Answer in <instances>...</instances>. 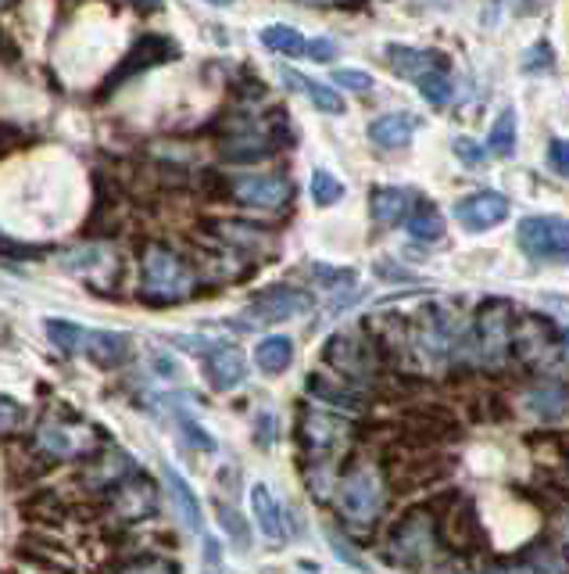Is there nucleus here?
I'll return each mask as SVG.
<instances>
[{
	"mask_svg": "<svg viewBox=\"0 0 569 574\" xmlns=\"http://www.w3.org/2000/svg\"><path fill=\"white\" fill-rule=\"evenodd\" d=\"M552 69H555V51H552V44L537 40V44L523 54V72H552Z\"/></svg>",
	"mask_w": 569,
	"mask_h": 574,
	"instance_id": "473e14b6",
	"label": "nucleus"
},
{
	"mask_svg": "<svg viewBox=\"0 0 569 574\" xmlns=\"http://www.w3.org/2000/svg\"><path fill=\"white\" fill-rule=\"evenodd\" d=\"M230 198H237L240 205H251V209H283V205H290L294 187L287 176L247 173L230 180Z\"/></svg>",
	"mask_w": 569,
	"mask_h": 574,
	"instance_id": "9d476101",
	"label": "nucleus"
},
{
	"mask_svg": "<svg viewBox=\"0 0 569 574\" xmlns=\"http://www.w3.org/2000/svg\"><path fill=\"white\" fill-rule=\"evenodd\" d=\"M523 402L530 406V413H534V417L555 420V417H562L566 406H569V388L566 384H555V381H544Z\"/></svg>",
	"mask_w": 569,
	"mask_h": 574,
	"instance_id": "393cba45",
	"label": "nucleus"
},
{
	"mask_svg": "<svg viewBox=\"0 0 569 574\" xmlns=\"http://www.w3.org/2000/svg\"><path fill=\"white\" fill-rule=\"evenodd\" d=\"M455 219H459L469 234H484V230L502 227L509 219V198L498 191H473L455 205Z\"/></svg>",
	"mask_w": 569,
	"mask_h": 574,
	"instance_id": "9b49d317",
	"label": "nucleus"
},
{
	"mask_svg": "<svg viewBox=\"0 0 569 574\" xmlns=\"http://www.w3.org/2000/svg\"><path fill=\"white\" fill-rule=\"evenodd\" d=\"M11 4V0H0V8H8Z\"/></svg>",
	"mask_w": 569,
	"mask_h": 574,
	"instance_id": "de8ad7c7",
	"label": "nucleus"
},
{
	"mask_svg": "<svg viewBox=\"0 0 569 574\" xmlns=\"http://www.w3.org/2000/svg\"><path fill=\"white\" fill-rule=\"evenodd\" d=\"M312 309V298L305 295L298 288H269L262 295H255L247 302L244 309V323L247 327H269V323H283V320H294V316H301Z\"/></svg>",
	"mask_w": 569,
	"mask_h": 574,
	"instance_id": "1a4fd4ad",
	"label": "nucleus"
},
{
	"mask_svg": "<svg viewBox=\"0 0 569 574\" xmlns=\"http://www.w3.org/2000/svg\"><path fill=\"white\" fill-rule=\"evenodd\" d=\"M215 514H219V524L226 528L230 535H233V542H247V524H244V517L233 510L230 503H215Z\"/></svg>",
	"mask_w": 569,
	"mask_h": 574,
	"instance_id": "f704fd0d",
	"label": "nucleus"
},
{
	"mask_svg": "<svg viewBox=\"0 0 569 574\" xmlns=\"http://www.w3.org/2000/svg\"><path fill=\"white\" fill-rule=\"evenodd\" d=\"M555 542H559V553L566 557V564H569V514L555 521Z\"/></svg>",
	"mask_w": 569,
	"mask_h": 574,
	"instance_id": "a19ab883",
	"label": "nucleus"
},
{
	"mask_svg": "<svg viewBox=\"0 0 569 574\" xmlns=\"http://www.w3.org/2000/svg\"><path fill=\"white\" fill-rule=\"evenodd\" d=\"M215 230H219V237H222V241L237 244V248H244V252H255L258 244H269V234H265V230L244 227V223H233V219H222V223H215Z\"/></svg>",
	"mask_w": 569,
	"mask_h": 574,
	"instance_id": "c85d7f7f",
	"label": "nucleus"
},
{
	"mask_svg": "<svg viewBox=\"0 0 569 574\" xmlns=\"http://www.w3.org/2000/svg\"><path fill=\"white\" fill-rule=\"evenodd\" d=\"M283 83L287 87H294L298 94H305L308 101H312L319 112H326V115H344V97L326 87V83H319V80H308L301 76V72H294V69H283Z\"/></svg>",
	"mask_w": 569,
	"mask_h": 574,
	"instance_id": "412c9836",
	"label": "nucleus"
},
{
	"mask_svg": "<svg viewBox=\"0 0 569 574\" xmlns=\"http://www.w3.org/2000/svg\"><path fill=\"white\" fill-rule=\"evenodd\" d=\"M455 155H459L466 166H480L487 158V148H480V144L469 141V137H459L455 141Z\"/></svg>",
	"mask_w": 569,
	"mask_h": 574,
	"instance_id": "4c0bfd02",
	"label": "nucleus"
},
{
	"mask_svg": "<svg viewBox=\"0 0 569 574\" xmlns=\"http://www.w3.org/2000/svg\"><path fill=\"white\" fill-rule=\"evenodd\" d=\"M262 44L269 47V51L287 54V58H298L305 51V36L294 26H283V22H272V26L262 29Z\"/></svg>",
	"mask_w": 569,
	"mask_h": 574,
	"instance_id": "cd10ccee",
	"label": "nucleus"
},
{
	"mask_svg": "<svg viewBox=\"0 0 569 574\" xmlns=\"http://www.w3.org/2000/svg\"><path fill=\"white\" fill-rule=\"evenodd\" d=\"M412 133H416V119L405 112L380 115L376 122H369V141H373L376 148H387V151L408 148V144H412Z\"/></svg>",
	"mask_w": 569,
	"mask_h": 574,
	"instance_id": "6ab92c4d",
	"label": "nucleus"
},
{
	"mask_svg": "<svg viewBox=\"0 0 569 574\" xmlns=\"http://www.w3.org/2000/svg\"><path fill=\"white\" fill-rule=\"evenodd\" d=\"M40 449L47 456H86L97 449L94 435H79L72 424H44L40 427Z\"/></svg>",
	"mask_w": 569,
	"mask_h": 574,
	"instance_id": "ddd939ff",
	"label": "nucleus"
},
{
	"mask_svg": "<svg viewBox=\"0 0 569 574\" xmlns=\"http://www.w3.org/2000/svg\"><path fill=\"white\" fill-rule=\"evenodd\" d=\"M251 514L258 521V532L265 535L269 542H283L287 539V524H283V506L276 503V496L269 492V485H251Z\"/></svg>",
	"mask_w": 569,
	"mask_h": 574,
	"instance_id": "a211bd4d",
	"label": "nucleus"
},
{
	"mask_svg": "<svg viewBox=\"0 0 569 574\" xmlns=\"http://www.w3.org/2000/svg\"><path fill=\"white\" fill-rule=\"evenodd\" d=\"M301 54L316 58V61H333V58H337V44H330V40H312V44H308L305 40V51Z\"/></svg>",
	"mask_w": 569,
	"mask_h": 574,
	"instance_id": "58836bf2",
	"label": "nucleus"
},
{
	"mask_svg": "<svg viewBox=\"0 0 569 574\" xmlns=\"http://www.w3.org/2000/svg\"><path fill=\"white\" fill-rule=\"evenodd\" d=\"M205 370H208V381H212L215 392H233L240 381H244V356L240 349L233 345H212L205 359Z\"/></svg>",
	"mask_w": 569,
	"mask_h": 574,
	"instance_id": "2eb2a0df",
	"label": "nucleus"
},
{
	"mask_svg": "<svg viewBox=\"0 0 569 574\" xmlns=\"http://www.w3.org/2000/svg\"><path fill=\"white\" fill-rule=\"evenodd\" d=\"M144 277H140V291L147 302L154 305H172L194 295L197 288V273L190 270V262L176 255L165 244H147L144 252Z\"/></svg>",
	"mask_w": 569,
	"mask_h": 574,
	"instance_id": "f03ea898",
	"label": "nucleus"
},
{
	"mask_svg": "<svg viewBox=\"0 0 569 574\" xmlns=\"http://www.w3.org/2000/svg\"><path fill=\"white\" fill-rule=\"evenodd\" d=\"M387 65L398 72V76H405V80H419L430 69H444V58L434 54V51H416V47L391 44L387 47Z\"/></svg>",
	"mask_w": 569,
	"mask_h": 574,
	"instance_id": "4be33fe9",
	"label": "nucleus"
},
{
	"mask_svg": "<svg viewBox=\"0 0 569 574\" xmlns=\"http://www.w3.org/2000/svg\"><path fill=\"white\" fill-rule=\"evenodd\" d=\"M405 227L416 241H426V244H437L444 237V219L434 205H416L412 216L405 219Z\"/></svg>",
	"mask_w": 569,
	"mask_h": 574,
	"instance_id": "bb28decb",
	"label": "nucleus"
},
{
	"mask_svg": "<svg viewBox=\"0 0 569 574\" xmlns=\"http://www.w3.org/2000/svg\"><path fill=\"white\" fill-rule=\"evenodd\" d=\"M183 431H187V438L197 445V449H212V438H208L201 427L197 424H190V420H183Z\"/></svg>",
	"mask_w": 569,
	"mask_h": 574,
	"instance_id": "37998d69",
	"label": "nucleus"
},
{
	"mask_svg": "<svg viewBox=\"0 0 569 574\" xmlns=\"http://www.w3.org/2000/svg\"><path fill=\"white\" fill-rule=\"evenodd\" d=\"M44 331H47V338L54 341V349L69 352V356H76V352H83V341H86V331H83V327L69 323V320H47V323H44Z\"/></svg>",
	"mask_w": 569,
	"mask_h": 574,
	"instance_id": "c756f323",
	"label": "nucleus"
},
{
	"mask_svg": "<svg viewBox=\"0 0 569 574\" xmlns=\"http://www.w3.org/2000/svg\"><path fill=\"white\" fill-rule=\"evenodd\" d=\"M512 305L505 298H491L480 305L477 320H473V334H469V349H473V359L487 370H502L505 359L512 356L509 349V334H512Z\"/></svg>",
	"mask_w": 569,
	"mask_h": 574,
	"instance_id": "39448f33",
	"label": "nucleus"
},
{
	"mask_svg": "<svg viewBox=\"0 0 569 574\" xmlns=\"http://www.w3.org/2000/svg\"><path fill=\"white\" fill-rule=\"evenodd\" d=\"M162 474H165L169 499H172V506H176L180 521L187 524L190 532H205V510H201V503H197V496H194L190 481H183L172 467H162Z\"/></svg>",
	"mask_w": 569,
	"mask_h": 574,
	"instance_id": "aec40b11",
	"label": "nucleus"
},
{
	"mask_svg": "<svg viewBox=\"0 0 569 574\" xmlns=\"http://www.w3.org/2000/svg\"><path fill=\"white\" fill-rule=\"evenodd\" d=\"M444 553L441 524L430 514V506H416L394 524L387 539V560L401 567H434L437 557Z\"/></svg>",
	"mask_w": 569,
	"mask_h": 574,
	"instance_id": "f257e3e1",
	"label": "nucleus"
},
{
	"mask_svg": "<svg viewBox=\"0 0 569 574\" xmlns=\"http://www.w3.org/2000/svg\"><path fill=\"white\" fill-rule=\"evenodd\" d=\"M387 503V488L373 463H355V467L337 481V510L351 528L369 532L383 514Z\"/></svg>",
	"mask_w": 569,
	"mask_h": 574,
	"instance_id": "7ed1b4c3",
	"label": "nucleus"
},
{
	"mask_svg": "<svg viewBox=\"0 0 569 574\" xmlns=\"http://www.w3.org/2000/svg\"><path fill=\"white\" fill-rule=\"evenodd\" d=\"M416 209V194L401 187H376L369 198V212H373L376 227H398Z\"/></svg>",
	"mask_w": 569,
	"mask_h": 574,
	"instance_id": "dca6fc26",
	"label": "nucleus"
},
{
	"mask_svg": "<svg viewBox=\"0 0 569 574\" xmlns=\"http://www.w3.org/2000/svg\"><path fill=\"white\" fill-rule=\"evenodd\" d=\"M569 334H562L548 316H512L509 349L527 370H552L555 363L566 359Z\"/></svg>",
	"mask_w": 569,
	"mask_h": 574,
	"instance_id": "20e7f679",
	"label": "nucleus"
},
{
	"mask_svg": "<svg viewBox=\"0 0 569 574\" xmlns=\"http://www.w3.org/2000/svg\"><path fill=\"white\" fill-rule=\"evenodd\" d=\"M344 198V183L326 173V169H316L312 173V201L319 205V209H330V205H337Z\"/></svg>",
	"mask_w": 569,
	"mask_h": 574,
	"instance_id": "2f4dec72",
	"label": "nucleus"
},
{
	"mask_svg": "<svg viewBox=\"0 0 569 574\" xmlns=\"http://www.w3.org/2000/svg\"><path fill=\"white\" fill-rule=\"evenodd\" d=\"M219 4H222V8H226V4H233V0H219Z\"/></svg>",
	"mask_w": 569,
	"mask_h": 574,
	"instance_id": "49530a36",
	"label": "nucleus"
},
{
	"mask_svg": "<svg viewBox=\"0 0 569 574\" xmlns=\"http://www.w3.org/2000/svg\"><path fill=\"white\" fill-rule=\"evenodd\" d=\"M18 424V410L11 402H0V431H11Z\"/></svg>",
	"mask_w": 569,
	"mask_h": 574,
	"instance_id": "c03bdc74",
	"label": "nucleus"
},
{
	"mask_svg": "<svg viewBox=\"0 0 569 574\" xmlns=\"http://www.w3.org/2000/svg\"><path fill=\"white\" fill-rule=\"evenodd\" d=\"M255 363H258V370L272 374V377L283 374V370H290V363H294V341L283 338V334L262 338L255 345Z\"/></svg>",
	"mask_w": 569,
	"mask_h": 574,
	"instance_id": "b1692460",
	"label": "nucleus"
},
{
	"mask_svg": "<svg viewBox=\"0 0 569 574\" xmlns=\"http://www.w3.org/2000/svg\"><path fill=\"white\" fill-rule=\"evenodd\" d=\"M126 571H176V564H169V560H129Z\"/></svg>",
	"mask_w": 569,
	"mask_h": 574,
	"instance_id": "79ce46f5",
	"label": "nucleus"
},
{
	"mask_svg": "<svg viewBox=\"0 0 569 574\" xmlns=\"http://www.w3.org/2000/svg\"><path fill=\"white\" fill-rule=\"evenodd\" d=\"M312 273H316V280H323V284H351L355 280V273L351 270H326V266H312Z\"/></svg>",
	"mask_w": 569,
	"mask_h": 574,
	"instance_id": "ea45409f",
	"label": "nucleus"
},
{
	"mask_svg": "<svg viewBox=\"0 0 569 574\" xmlns=\"http://www.w3.org/2000/svg\"><path fill=\"white\" fill-rule=\"evenodd\" d=\"M111 492V506H115V514L122 521H147L154 517L158 510V492L151 478H144V474H126V478H119L115 485L108 488Z\"/></svg>",
	"mask_w": 569,
	"mask_h": 574,
	"instance_id": "f8f14e48",
	"label": "nucleus"
},
{
	"mask_svg": "<svg viewBox=\"0 0 569 574\" xmlns=\"http://www.w3.org/2000/svg\"><path fill=\"white\" fill-rule=\"evenodd\" d=\"M255 431H258L255 442L262 445V449H269V445L280 438V420H276V413H262V417H258V427H255Z\"/></svg>",
	"mask_w": 569,
	"mask_h": 574,
	"instance_id": "e433bc0d",
	"label": "nucleus"
},
{
	"mask_svg": "<svg viewBox=\"0 0 569 574\" xmlns=\"http://www.w3.org/2000/svg\"><path fill=\"white\" fill-rule=\"evenodd\" d=\"M326 363L337 370L344 381H373L376 374V352L373 341L362 334H333L326 341Z\"/></svg>",
	"mask_w": 569,
	"mask_h": 574,
	"instance_id": "6e6552de",
	"label": "nucleus"
},
{
	"mask_svg": "<svg viewBox=\"0 0 569 574\" xmlns=\"http://www.w3.org/2000/svg\"><path fill=\"white\" fill-rule=\"evenodd\" d=\"M487 151L494 158H512L516 155V108H502L498 119L487 133Z\"/></svg>",
	"mask_w": 569,
	"mask_h": 574,
	"instance_id": "a878e982",
	"label": "nucleus"
},
{
	"mask_svg": "<svg viewBox=\"0 0 569 574\" xmlns=\"http://www.w3.org/2000/svg\"><path fill=\"white\" fill-rule=\"evenodd\" d=\"M298 431H301V449L308 456V467H312V463H330L333 467V460H337L344 453V445H348L351 424L323 410H305L298 420Z\"/></svg>",
	"mask_w": 569,
	"mask_h": 574,
	"instance_id": "0eeeda50",
	"label": "nucleus"
},
{
	"mask_svg": "<svg viewBox=\"0 0 569 574\" xmlns=\"http://www.w3.org/2000/svg\"><path fill=\"white\" fill-rule=\"evenodd\" d=\"M516 241L534 262L569 266V219L562 216H527L516 230Z\"/></svg>",
	"mask_w": 569,
	"mask_h": 574,
	"instance_id": "423d86ee",
	"label": "nucleus"
},
{
	"mask_svg": "<svg viewBox=\"0 0 569 574\" xmlns=\"http://www.w3.org/2000/svg\"><path fill=\"white\" fill-rule=\"evenodd\" d=\"M416 83H419V94H423L426 105L444 108V105L452 101V80L444 76V69H430V72H423V76H419Z\"/></svg>",
	"mask_w": 569,
	"mask_h": 574,
	"instance_id": "7c9ffc66",
	"label": "nucleus"
},
{
	"mask_svg": "<svg viewBox=\"0 0 569 574\" xmlns=\"http://www.w3.org/2000/svg\"><path fill=\"white\" fill-rule=\"evenodd\" d=\"M83 352L101 366V370H115V366H122L133 356V338L111 334V331H86Z\"/></svg>",
	"mask_w": 569,
	"mask_h": 574,
	"instance_id": "4468645a",
	"label": "nucleus"
},
{
	"mask_svg": "<svg viewBox=\"0 0 569 574\" xmlns=\"http://www.w3.org/2000/svg\"><path fill=\"white\" fill-rule=\"evenodd\" d=\"M308 392H312L319 402H326V406H341V410H362V392L351 384H344V377H323V374H312L308 377Z\"/></svg>",
	"mask_w": 569,
	"mask_h": 574,
	"instance_id": "5701e85b",
	"label": "nucleus"
},
{
	"mask_svg": "<svg viewBox=\"0 0 569 574\" xmlns=\"http://www.w3.org/2000/svg\"><path fill=\"white\" fill-rule=\"evenodd\" d=\"M333 83L344 90H355V94H369L376 87L373 76H369V72H358V69H337L333 72Z\"/></svg>",
	"mask_w": 569,
	"mask_h": 574,
	"instance_id": "72a5a7b5",
	"label": "nucleus"
},
{
	"mask_svg": "<svg viewBox=\"0 0 569 574\" xmlns=\"http://www.w3.org/2000/svg\"><path fill=\"white\" fill-rule=\"evenodd\" d=\"M169 54V44L162 40V36H144L140 44L133 47V51L126 54V65H119L115 69V76L108 80V87H101L104 94H115V87L119 83H126L129 76H136V72H144V69H151V65H158Z\"/></svg>",
	"mask_w": 569,
	"mask_h": 574,
	"instance_id": "f3484780",
	"label": "nucleus"
},
{
	"mask_svg": "<svg viewBox=\"0 0 569 574\" xmlns=\"http://www.w3.org/2000/svg\"><path fill=\"white\" fill-rule=\"evenodd\" d=\"M548 162H552V169H555V173H559L562 180H569V141L555 137V141L548 144Z\"/></svg>",
	"mask_w": 569,
	"mask_h": 574,
	"instance_id": "c9c22d12",
	"label": "nucleus"
},
{
	"mask_svg": "<svg viewBox=\"0 0 569 574\" xmlns=\"http://www.w3.org/2000/svg\"><path fill=\"white\" fill-rule=\"evenodd\" d=\"M305 4H312V8H333V4H348V0H305Z\"/></svg>",
	"mask_w": 569,
	"mask_h": 574,
	"instance_id": "a18cd8bd",
	"label": "nucleus"
}]
</instances>
